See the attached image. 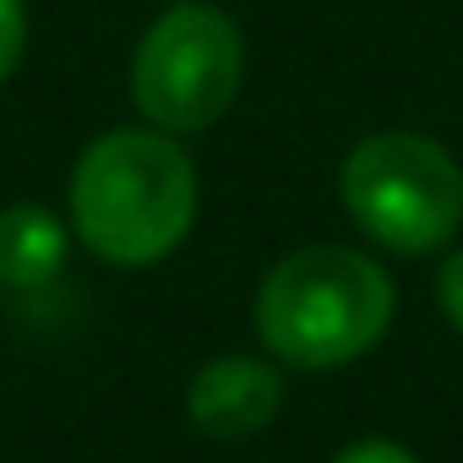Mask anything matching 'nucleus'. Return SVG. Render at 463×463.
<instances>
[{
    "label": "nucleus",
    "mask_w": 463,
    "mask_h": 463,
    "mask_svg": "<svg viewBox=\"0 0 463 463\" xmlns=\"http://www.w3.org/2000/svg\"><path fill=\"white\" fill-rule=\"evenodd\" d=\"M196 223V164L158 126L93 137L71 169V229L109 268L164 262Z\"/></svg>",
    "instance_id": "obj_1"
},
{
    "label": "nucleus",
    "mask_w": 463,
    "mask_h": 463,
    "mask_svg": "<svg viewBox=\"0 0 463 463\" xmlns=\"http://www.w3.org/2000/svg\"><path fill=\"white\" fill-rule=\"evenodd\" d=\"M392 279L349 246L289 251L257 289V333L268 354L306 371H333L382 344L392 327Z\"/></svg>",
    "instance_id": "obj_2"
},
{
    "label": "nucleus",
    "mask_w": 463,
    "mask_h": 463,
    "mask_svg": "<svg viewBox=\"0 0 463 463\" xmlns=\"http://www.w3.org/2000/svg\"><path fill=\"white\" fill-rule=\"evenodd\" d=\"M338 191L365 235L403 257L447 246L463 223V164L420 131H371L354 142Z\"/></svg>",
    "instance_id": "obj_3"
},
{
    "label": "nucleus",
    "mask_w": 463,
    "mask_h": 463,
    "mask_svg": "<svg viewBox=\"0 0 463 463\" xmlns=\"http://www.w3.org/2000/svg\"><path fill=\"white\" fill-rule=\"evenodd\" d=\"M246 82V39L223 6H169L131 55V99L169 137L207 131Z\"/></svg>",
    "instance_id": "obj_4"
},
{
    "label": "nucleus",
    "mask_w": 463,
    "mask_h": 463,
    "mask_svg": "<svg viewBox=\"0 0 463 463\" xmlns=\"http://www.w3.org/2000/svg\"><path fill=\"white\" fill-rule=\"evenodd\" d=\"M191 425L213 441H246L284 409V376L251 354H218L185 387Z\"/></svg>",
    "instance_id": "obj_5"
},
{
    "label": "nucleus",
    "mask_w": 463,
    "mask_h": 463,
    "mask_svg": "<svg viewBox=\"0 0 463 463\" xmlns=\"http://www.w3.org/2000/svg\"><path fill=\"white\" fill-rule=\"evenodd\" d=\"M66 223L39 202L0 207V284L39 289L66 268Z\"/></svg>",
    "instance_id": "obj_6"
},
{
    "label": "nucleus",
    "mask_w": 463,
    "mask_h": 463,
    "mask_svg": "<svg viewBox=\"0 0 463 463\" xmlns=\"http://www.w3.org/2000/svg\"><path fill=\"white\" fill-rule=\"evenodd\" d=\"M23 50H28V12L23 0H0V82L17 71Z\"/></svg>",
    "instance_id": "obj_7"
},
{
    "label": "nucleus",
    "mask_w": 463,
    "mask_h": 463,
    "mask_svg": "<svg viewBox=\"0 0 463 463\" xmlns=\"http://www.w3.org/2000/svg\"><path fill=\"white\" fill-rule=\"evenodd\" d=\"M333 463H420V458L403 441H392V436H360V441L338 447Z\"/></svg>",
    "instance_id": "obj_8"
},
{
    "label": "nucleus",
    "mask_w": 463,
    "mask_h": 463,
    "mask_svg": "<svg viewBox=\"0 0 463 463\" xmlns=\"http://www.w3.org/2000/svg\"><path fill=\"white\" fill-rule=\"evenodd\" d=\"M436 306H441V317L463 333V251H452V257L436 268Z\"/></svg>",
    "instance_id": "obj_9"
}]
</instances>
